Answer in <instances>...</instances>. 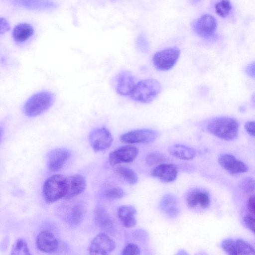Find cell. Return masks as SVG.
I'll return each instance as SVG.
<instances>
[{
  "mask_svg": "<svg viewBox=\"0 0 255 255\" xmlns=\"http://www.w3.org/2000/svg\"><path fill=\"white\" fill-rule=\"evenodd\" d=\"M207 128L210 133L218 138L225 140H231L238 135L239 124L233 118L218 117L211 120Z\"/></svg>",
  "mask_w": 255,
  "mask_h": 255,
  "instance_id": "1",
  "label": "cell"
},
{
  "mask_svg": "<svg viewBox=\"0 0 255 255\" xmlns=\"http://www.w3.org/2000/svg\"><path fill=\"white\" fill-rule=\"evenodd\" d=\"M54 101V96L51 92H38L25 101L23 106V112L28 117H37L48 110Z\"/></svg>",
  "mask_w": 255,
  "mask_h": 255,
  "instance_id": "2",
  "label": "cell"
},
{
  "mask_svg": "<svg viewBox=\"0 0 255 255\" xmlns=\"http://www.w3.org/2000/svg\"><path fill=\"white\" fill-rule=\"evenodd\" d=\"M161 91L160 82L156 79L148 78L137 83L129 96L133 101L148 104L154 101Z\"/></svg>",
  "mask_w": 255,
  "mask_h": 255,
  "instance_id": "3",
  "label": "cell"
},
{
  "mask_svg": "<svg viewBox=\"0 0 255 255\" xmlns=\"http://www.w3.org/2000/svg\"><path fill=\"white\" fill-rule=\"evenodd\" d=\"M67 177L60 174L52 175L44 182L43 186V195L46 202H55L66 194Z\"/></svg>",
  "mask_w": 255,
  "mask_h": 255,
  "instance_id": "4",
  "label": "cell"
},
{
  "mask_svg": "<svg viewBox=\"0 0 255 255\" xmlns=\"http://www.w3.org/2000/svg\"><path fill=\"white\" fill-rule=\"evenodd\" d=\"M180 50L176 47L167 48L156 52L152 61L156 69L165 71L171 69L180 56Z\"/></svg>",
  "mask_w": 255,
  "mask_h": 255,
  "instance_id": "5",
  "label": "cell"
},
{
  "mask_svg": "<svg viewBox=\"0 0 255 255\" xmlns=\"http://www.w3.org/2000/svg\"><path fill=\"white\" fill-rule=\"evenodd\" d=\"M159 135L158 131L149 128L131 130L120 136L122 142L128 143H147L154 141Z\"/></svg>",
  "mask_w": 255,
  "mask_h": 255,
  "instance_id": "6",
  "label": "cell"
},
{
  "mask_svg": "<svg viewBox=\"0 0 255 255\" xmlns=\"http://www.w3.org/2000/svg\"><path fill=\"white\" fill-rule=\"evenodd\" d=\"M91 146L95 151H101L109 148L113 141V136L105 127L93 129L88 135Z\"/></svg>",
  "mask_w": 255,
  "mask_h": 255,
  "instance_id": "7",
  "label": "cell"
},
{
  "mask_svg": "<svg viewBox=\"0 0 255 255\" xmlns=\"http://www.w3.org/2000/svg\"><path fill=\"white\" fill-rule=\"evenodd\" d=\"M217 27L216 18L211 14L201 15L192 24L194 32L201 38L208 39L215 34Z\"/></svg>",
  "mask_w": 255,
  "mask_h": 255,
  "instance_id": "8",
  "label": "cell"
},
{
  "mask_svg": "<svg viewBox=\"0 0 255 255\" xmlns=\"http://www.w3.org/2000/svg\"><path fill=\"white\" fill-rule=\"evenodd\" d=\"M138 154V149L135 146L127 145L112 151L109 155V161L114 166L123 163L132 162Z\"/></svg>",
  "mask_w": 255,
  "mask_h": 255,
  "instance_id": "9",
  "label": "cell"
},
{
  "mask_svg": "<svg viewBox=\"0 0 255 255\" xmlns=\"http://www.w3.org/2000/svg\"><path fill=\"white\" fill-rule=\"evenodd\" d=\"M115 248L116 244L110 236L105 233H100L93 239L89 247V252L91 255H108Z\"/></svg>",
  "mask_w": 255,
  "mask_h": 255,
  "instance_id": "10",
  "label": "cell"
},
{
  "mask_svg": "<svg viewBox=\"0 0 255 255\" xmlns=\"http://www.w3.org/2000/svg\"><path fill=\"white\" fill-rule=\"evenodd\" d=\"M218 161L223 168L232 174H241L248 171V166L244 162L230 154H221Z\"/></svg>",
  "mask_w": 255,
  "mask_h": 255,
  "instance_id": "11",
  "label": "cell"
},
{
  "mask_svg": "<svg viewBox=\"0 0 255 255\" xmlns=\"http://www.w3.org/2000/svg\"><path fill=\"white\" fill-rule=\"evenodd\" d=\"M70 156V151L65 148H57L51 150L48 155L47 167L51 171L61 169Z\"/></svg>",
  "mask_w": 255,
  "mask_h": 255,
  "instance_id": "12",
  "label": "cell"
},
{
  "mask_svg": "<svg viewBox=\"0 0 255 255\" xmlns=\"http://www.w3.org/2000/svg\"><path fill=\"white\" fill-rule=\"evenodd\" d=\"M36 244L39 250L47 253L55 252L59 247L57 239L52 232L48 231H42L38 234Z\"/></svg>",
  "mask_w": 255,
  "mask_h": 255,
  "instance_id": "13",
  "label": "cell"
},
{
  "mask_svg": "<svg viewBox=\"0 0 255 255\" xmlns=\"http://www.w3.org/2000/svg\"><path fill=\"white\" fill-rule=\"evenodd\" d=\"M136 83L132 74L128 70L120 72L117 79L116 91L122 96L130 95Z\"/></svg>",
  "mask_w": 255,
  "mask_h": 255,
  "instance_id": "14",
  "label": "cell"
},
{
  "mask_svg": "<svg viewBox=\"0 0 255 255\" xmlns=\"http://www.w3.org/2000/svg\"><path fill=\"white\" fill-rule=\"evenodd\" d=\"M178 170L176 165L172 163H161L151 170L152 176L164 182H171L177 177Z\"/></svg>",
  "mask_w": 255,
  "mask_h": 255,
  "instance_id": "15",
  "label": "cell"
},
{
  "mask_svg": "<svg viewBox=\"0 0 255 255\" xmlns=\"http://www.w3.org/2000/svg\"><path fill=\"white\" fill-rule=\"evenodd\" d=\"M11 4L28 9L46 10L55 8L57 4L52 0H7Z\"/></svg>",
  "mask_w": 255,
  "mask_h": 255,
  "instance_id": "16",
  "label": "cell"
},
{
  "mask_svg": "<svg viewBox=\"0 0 255 255\" xmlns=\"http://www.w3.org/2000/svg\"><path fill=\"white\" fill-rule=\"evenodd\" d=\"M86 187V180L82 175L75 174L67 177L66 191L64 198L69 199L78 196Z\"/></svg>",
  "mask_w": 255,
  "mask_h": 255,
  "instance_id": "17",
  "label": "cell"
},
{
  "mask_svg": "<svg viewBox=\"0 0 255 255\" xmlns=\"http://www.w3.org/2000/svg\"><path fill=\"white\" fill-rule=\"evenodd\" d=\"M186 202L190 208H194L199 206L202 208H206L210 206L211 200L209 194L206 191L195 189L187 195Z\"/></svg>",
  "mask_w": 255,
  "mask_h": 255,
  "instance_id": "18",
  "label": "cell"
},
{
  "mask_svg": "<svg viewBox=\"0 0 255 255\" xmlns=\"http://www.w3.org/2000/svg\"><path fill=\"white\" fill-rule=\"evenodd\" d=\"M33 26L27 22H21L16 24L13 28L12 36L13 40L17 43H23L29 39L34 34Z\"/></svg>",
  "mask_w": 255,
  "mask_h": 255,
  "instance_id": "19",
  "label": "cell"
},
{
  "mask_svg": "<svg viewBox=\"0 0 255 255\" xmlns=\"http://www.w3.org/2000/svg\"><path fill=\"white\" fill-rule=\"evenodd\" d=\"M136 209L131 206L122 205L118 210V217L122 225L126 228L134 226L136 224Z\"/></svg>",
  "mask_w": 255,
  "mask_h": 255,
  "instance_id": "20",
  "label": "cell"
},
{
  "mask_svg": "<svg viewBox=\"0 0 255 255\" xmlns=\"http://www.w3.org/2000/svg\"><path fill=\"white\" fill-rule=\"evenodd\" d=\"M94 218L96 225L100 229L109 232L113 231V222L105 208H96L94 212Z\"/></svg>",
  "mask_w": 255,
  "mask_h": 255,
  "instance_id": "21",
  "label": "cell"
},
{
  "mask_svg": "<svg viewBox=\"0 0 255 255\" xmlns=\"http://www.w3.org/2000/svg\"><path fill=\"white\" fill-rule=\"evenodd\" d=\"M169 153L181 160H192L196 156V151L192 148L181 144L172 145L168 148Z\"/></svg>",
  "mask_w": 255,
  "mask_h": 255,
  "instance_id": "22",
  "label": "cell"
},
{
  "mask_svg": "<svg viewBox=\"0 0 255 255\" xmlns=\"http://www.w3.org/2000/svg\"><path fill=\"white\" fill-rule=\"evenodd\" d=\"M160 207L163 212L170 217L178 214L179 208L176 198L172 195H166L161 200Z\"/></svg>",
  "mask_w": 255,
  "mask_h": 255,
  "instance_id": "23",
  "label": "cell"
},
{
  "mask_svg": "<svg viewBox=\"0 0 255 255\" xmlns=\"http://www.w3.org/2000/svg\"><path fill=\"white\" fill-rule=\"evenodd\" d=\"M84 217V209L80 205H75L69 210L67 221L71 225L76 226L81 223Z\"/></svg>",
  "mask_w": 255,
  "mask_h": 255,
  "instance_id": "24",
  "label": "cell"
},
{
  "mask_svg": "<svg viewBox=\"0 0 255 255\" xmlns=\"http://www.w3.org/2000/svg\"><path fill=\"white\" fill-rule=\"evenodd\" d=\"M116 172L122 177L128 184L133 185L138 180V177L136 173L131 169L127 167L121 166L117 167Z\"/></svg>",
  "mask_w": 255,
  "mask_h": 255,
  "instance_id": "25",
  "label": "cell"
},
{
  "mask_svg": "<svg viewBox=\"0 0 255 255\" xmlns=\"http://www.w3.org/2000/svg\"><path fill=\"white\" fill-rule=\"evenodd\" d=\"M236 249L237 255H255V248L249 243L242 239L235 241Z\"/></svg>",
  "mask_w": 255,
  "mask_h": 255,
  "instance_id": "26",
  "label": "cell"
},
{
  "mask_svg": "<svg viewBox=\"0 0 255 255\" xmlns=\"http://www.w3.org/2000/svg\"><path fill=\"white\" fill-rule=\"evenodd\" d=\"M11 254L14 255H30L27 244L23 239H18L13 244Z\"/></svg>",
  "mask_w": 255,
  "mask_h": 255,
  "instance_id": "27",
  "label": "cell"
},
{
  "mask_svg": "<svg viewBox=\"0 0 255 255\" xmlns=\"http://www.w3.org/2000/svg\"><path fill=\"white\" fill-rule=\"evenodd\" d=\"M216 13L221 17H226L230 13L232 5L229 0H220L215 4Z\"/></svg>",
  "mask_w": 255,
  "mask_h": 255,
  "instance_id": "28",
  "label": "cell"
},
{
  "mask_svg": "<svg viewBox=\"0 0 255 255\" xmlns=\"http://www.w3.org/2000/svg\"><path fill=\"white\" fill-rule=\"evenodd\" d=\"M168 159L166 156L158 152H150L146 157V161L149 165L164 163Z\"/></svg>",
  "mask_w": 255,
  "mask_h": 255,
  "instance_id": "29",
  "label": "cell"
},
{
  "mask_svg": "<svg viewBox=\"0 0 255 255\" xmlns=\"http://www.w3.org/2000/svg\"><path fill=\"white\" fill-rule=\"evenodd\" d=\"M124 195V191L119 187L110 188L105 192V197L109 199H120L123 197Z\"/></svg>",
  "mask_w": 255,
  "mask_h": 255,
  "instance_id": "30",
  "label": "cell"
},
{
  "mask_svg": "<svg viewBox=\"0 0 255 255\" xmlns=\"http://www.w3.org/2000/svg\"><path fill=\"white\" fill-rule=\"evenodd\" d=\"M221 246L224 251L228 254L237 255L235 241L230 239L224 240L221 244Z\"/></svg>",
  "mask_w": 255,
  "mask_h": 255,
  "instance_id": "31",
  "label": "cell"
},
{
  "mask_svg": "<svg viewBox=\"0 0 255 255\" xmlns=\"http://www.w3.org/2000/svg\"><path fill=\"white\" fill-rule=\"evenodd\" d=\"M121 254L123 255H137L140 254V250L137 245L130 243L124 248Z\"/></svg>",
  "mask_w": 255,
  "mask_h": 255,
  "instance_id": "32",
  "label": "cell"
},
{
  "mask_svg": "<svg viewBox=\"0 0 255 255\" xmlns=\"http://www.w3.org/2000/svg\"><path fill=\"white\" fill-rule=\"evenodd\" d=\"M136 45L143 52H146L148 49V42L146 37L143 34L139 35L136 40Z\"/></svg>",
  "mask_w": 255,
  "mask_h": 255,
  "instance_id": "33",
  "label": "cell"
},
{
  "mask_svg": "<svg viewBox=\"0 0 255 255\" xmlns=\"http://www.w3.org/2000/svg\"><path fill=\"white\" fill-rule=\"evenodd\" d=\"M243 188L245 192H251L255 190V180L248 178L243 183Z\"/></svg>",
  "mask_w": 255,
  "mask_h": 255,
  "instance_id": "34",
  "label": "cell"
},
{
  "mask_svg": "<svg viewBox=\"0 0 255 255\" xmlns=\"http://www.w3.org/2000/svg\"><path fill=\"white\" fill-rule=\"evenodd\" d=\"M243 220L247 227L255 234V218L247 216Z\"/></svg>",
  "mask_w": 255,
  "mask_h": 255,
  "instance_id": "35",
  "label": "cell"
},
{
  "mask_svg": "<svg viewBox=\"0 0 255 255\" xmlns=\"http://www.w3.org/2000/svg\"><path fill=\"white\" fill-rule=\"evenodd\" d=\"M245 128L250 135L255 137V121L247 122L245 125Z\"/></svg>",
  "mask_w": 255,
  "mask_h": 255,
  "instance_id": "36",
  "label": "cell"
},
{
  "mask_svg": "<svg viewBox=\"0 0 255 255\" xmlns=\"http://www.w3.org/2000/svg\"><path fill=\"white\" fill-rule=\"evenodd\" d=\"M247 207L250 213L255 216V194L251 196L249 198Z\"/></svg>",
  "mask_w": 255,
  "mask_h": 255,
  "instance_id": "37",
  "label": "cell"
},
{
  "mask_svg": "<svg viewBox=\"0 0 255 255\" xmlns=\"http://www.w3.org/2000/svg\"><path fill=\"white\" fill-rule=\"evenodd\" d=\"M0 33L2 34V33H5L7 31H8L10 27L9 24L7 21L4 18H1L0 20Z\"/></svg>",
  "mask_w": 255,
  "mask_h": 255,
  "instance_id": "38",
  "label": "cell"
},
{
  "mask_svg": "<svg viewBox=\"0 0 255 255\" xmlns=\"http://www.w3.org/2000/svg\"><path fill=\"white\" fill-rule=\"evenodd\" d=\"M246 72L249 76L255 78V62L250 64L247 67Z\"/></svg>",
  "mask_w": 255,
  "mask_h": 255,
  "instance_id": "39",
  "label": "cell"
},
{
  "mask_svg": "<svg viewBox=\"0 0 255 255\" xmlns=\"http://www.w3.org/2000/svg\"><path fill=\"white\" fill-rule=\"evenodd\" d=\"M201 0H191L192 3H196Z\"/></svg>",
  "mask_w": 255,
  "mask_h": 255,
  "instance_id": "40",
  "label": "cell"
}]
</instances>
